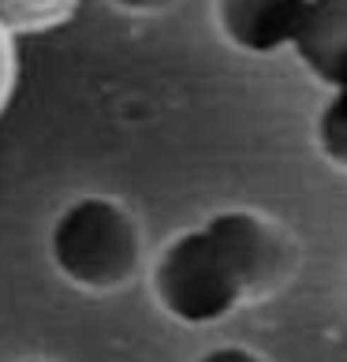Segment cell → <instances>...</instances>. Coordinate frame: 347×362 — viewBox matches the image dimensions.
I'll return each mask as SVG.
<instances>
[{"label":"cell","mask_w":347,"mask_h":362,"mask_svg":"<svg viewBox=\"0 0 347 362\" xmlns=\"http://www.w3.org/2000/svg\"><path fill=\"white\" fill-rule=\"evenodd\" d=\"M202 228L213 235V243L220 247L224 258H228L235 276L243 280L247 299L261 295L273 284V276L280 273V243H276L273 228L258 213H250L243 206H224L217 213H209Z\"/></svg>","instance_id":"cell-3"},{"label":"cell","mask_w":347,"mask_h":362,"mask_svg":"<svg viewBox=\"0 0 347 362\" xmlns=\"http://www.w3.org/2000/svg\"><path fill=\"white\" fill-rule=\"evenodd\" d=\"M194 362H265L258 351H250V347H239V344H220V347H209L202 351Z\"/></svg>","instance_id":"cell-8"},{"label":"cell","mask_w":347,"mask_h":362,"mask_svg":"<svg viewBox=\"0 0 347 362\" xmlns=\"http://www.w3.org/2000/svg\"><path fill=\"white\" fill-rule=\"evenodd\" d=\"M306 0H213V23L224 45L243 57L288 52Z\"/></svg>","instance_id":"cell-4"},{"label":"cell","mask_w":347,"mask_h":362,"mask_svg":"<svg viewBox=\"0 0 347 362\" xmlns=\"http://www.w3.org/2000/svg\"><path fill=\"white\" fill-rule=\"evenodd\" d=\"M150 291L161 314L176 325H217L247 303V288L202 224L183 228L157 250Z\"/></svg>","instance_id":"cell-2"},{"label":"cell","mask_w":347,"mask_h":362,"mask_svg":"<svg viewBox=\"0 0 347 362\" xmlns=\"http://www.w3.org/2000/svg\"><path fill=\"white\" fill-rule=\"evenodd\" d=\"M314 142L332 168H347V93L329 90L314 112Z\"/></svg>","instance_id":"cell-6"},{"label":"cell","mask_w":347,"mask_h":362,"mask_svg":"<svg viewBox=\"0 0 347 362\" xmlns=\"http://www.w3.org/2000/svg\"><path fill=\"white\" fill-rule=\"evenodd\" d=\"M288 52L325 93L347 90V0H306Z\"/></svg>","instance_id":"cell-5"},{"label":"cell","mask_w":347,"mask_h":362,"mask_svg":"<svg viewBox=\"0 0 347 362\" xmlns=\"http://www.w3.org/2000/svg\"><path fill=\"white\" fill-rule=\"evenodd\" d=\"M49 262L71 288L90 295L119 291L142 265V232L124 202L109 194H78L45 235Z\"/></svg>","instance_id":"cell-1"},{"label":"cell","mask_w":347,"mask_h":362,"mask_svg":"<svg viewBox=\"0 0 347 362\" xmlns=\"http://www.w3.org/2000/svg\"><path fill=\"white\" fill-rule=\"evenodd\" d=\"M19 86V52H16V34L0 23V116L8 112L11 98Z\"/></svg>","instance_id":"cell-7"},{"label":"cell","mask_w":347,"mask_h":362,"mask_svg":"<svg viewBox=\"0 0 347 362\" xmlns=\"http://www.w3.org/2000/svg\"><path fill=\"white\" fill-rule=\"evenodd\" d=\"M16 362H45V358H16Z\"/></svg>","instance_id":"cell-10"},{"label":"cell","mask_w":347,"mask_h":362,"mask_svg":"<svg viewBox=\"0 0 347 362\" xmlns=\"http://www.w3.org/2000/svg\"><path fill=\"white\" fill-rule=\"evenodd\" d=\"M109 4L119 8V11H127V16H157V11L172 8L176 0H109Z\"/></svg>","instance_id":"cell-9"}]
</instances>
